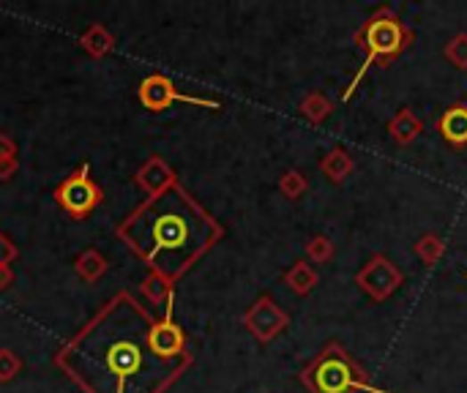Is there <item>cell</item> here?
Masks as SVG:
<instances>
[{"mask_svg": "<svg viewBox=\"0 0 467 393\" xmlns=\"http://www.w3.org/2000/svg\"><path fill=\"white\" fill-rule=\"evenodd\" d=\"M153 320L129 290H118L53 361L82 393H167L192 369L194 356H156Z\"/></svg>", "mask_w": 467, "mask_h": 393, "instance_id": "1", "label": "cell"}, {"mask_svg": "<svg viewBox=\"0 0 467 393\" xmlns=\"http://www.w3.org/2000/svg\"><path fill=\"white\" fill-rule=\"evenodd\" d=\"M115 238L148 271L178 282L225 238V227L181 184L140 202L115 227Z\"/></svg>", "mask_w": 467, "mask_h": 393, "instance_id": "2", "label": "cell"}, {"mask_svg": "<svg viewBox=\"0 0 467 393\" xmlns=\"http://www.w3.org/2000/svg\"><path fill=\"white\" fill-rule=\"evenodd\" d=\"M413 41L415 33L399 20V14L391 6H380L372 17H366V22H361V28L353 33V44L358 47V53H364V63L345 87L342 102H350L356 96L361 79L369 74L372 66L389 69L399 55H405L413 47Z\"/></svg>", "mask_w": 467, "mask_h": 393, "instance_id": "3", "label": "cell"}, {"mask_svg": "<svg viewBox=\"0 0 467 393\" xmlns=\"http://www.w3.org/2000/svg\"><path fill=\"white\" fill-rule=\"evenodd\" d=\"M299 380L309 393H389L372 382L369 372L339 341L323 344L317 356L301 369Z\"/></svg>", "mask_w": 467, "mask_h": 393, "instance_id": "4", "label": "cell"}, {"mask_svg": "<svg viewBox=\"0 0 467 393\" xmlns=\"http://www.w3.org/2000/svg\"><path fill=\"white\" fill-rule=\"evenodd\" d=\"M53 200L71 222H85L104 202V189L94 181L91 164H79L55 186Z\"/></svg>", "mask_w": 467, "mask_h": 393, "instance_id": "5", "label": "cell"}, {"mask_svg": "<svg viewBox=\"0 0 467 393\" xmlns=\"http://www.w3.org/2000/svg\"><path fill=\"white\" fill-rule=\"evenodd\" d=\"M137 99L151 112H164V110L176 107V104H192V107H200V110H222V102H217V99L189 96V94L178 91V85L167 74H148L137 87Z\"/></svg>", "mask_w": 467, "mask_h": 393, "instance_id": "6", "label": "cell"}, {"mask_svg": "<svg viewBox=\"0 0 467 393\" xmlns=\"http://www.w3.org/2000/svg\"><path fill=\"white\" fill-rule=\"evenodd\" d=\"M356 284L374 303H383L405 284V274L397 268V262H391L386 254H372L366 266L356 274Z\"/></svg>", "mask_w": 467, "mask_h": 393, "instance_id": "7", "label": "cell"}, {"mask_svg": "<svg viewBox=\"0 0 467 393\" xmlns=\"http://www.w3.org/2000/svg\"><path fill=\"white\" fill-rule=\"evenodd\" d=\"M241 325L258 339L260 344H271L276 336L284 333V328L290 325V315L282 309V306L271 298V295H260L241 317Z\"/></svg>", "mask_w": 467, "mask_h": 393, "instance_id": "8", "label": "cell"}, {"mask_svg": "<svg viewBox=\"0 0 467 393\" xmlns=\"http://www.w3.org/2000/svg\"><path fill=\"white\" fill-rule=\"evenodd\" d=\"M178 184H181L178 181V172L169 167L167 159H161V156H148L137 167V172H135V186L140 192H145L148 197H159V194L169 192V189L178 186Z\"/></svg>", "mask_w": 467, "mask_h": 393, "instance_id": "9", "label": "cell"}, {"mask_svg": "<svg viewBox=\"0 0 467 393\" xmlns=\"http://www.w3.org/2000/svg\"><path fill=\"white\" fill-rule=\"evenodd\" d=\"M438 131L451 148H467V102L451 104L438 118Z\"/></svg>", "mask_w": 467, "mask_h": 393, "instance_id": "10", "label": "cell"}, {"mask_svg": "<svg viewBox=\"0 0 467 393\" xmlns=\"http://www.w3.org/2000/svg\"><path fill=\"white\" fill-rule=\"evenodd\" d=\"M421 131H423V120L415 115L413 107H402L391 120H389V135L397 145H410L421 137Z\"/></svg>", "mask_w": 467, "mask_h": 393, "instance_id": "11", "label": "cell"}, {"mask_svg": "<svg viewBox=\"0 0 467 393\" xmlns=\"http://www.w3.org/2000/svg\"><path fill=\"white\" fill-rule=\"evenodd\" d=\"M79 47H82V53L88 58L102 61V58H107L115 50V36L102 22H94L88 30L79 36Z\"/></svg>", "mask_w": 467, "mask_h": 393, "instance_id": "12", "label": "cell"}, {"mask_svg": "<svg viewBox=\"0 0 467 393\" xmlns=\"http://www.w3.org/2000/svg\"><path fill=\"white\" fill-rule=\"evenodd\" d=\"M284 284L295 292V295H309L317 284H320V274L315 271V266L312 262H307V259H295L292 266L284 271Z\"/></svg>", "mask_w": 467, "mask_h": 393, "instance_id": "13", "label": "cell"}, {"mask_svg": "<svg viewBox=\"0 0 467 393\" xmlns=\"http://www.w3.org/2000/svg\"><path fill=\"white\" fill-rule=\"evenodd\" d=\"M356 169V159L345 148H333L320 159V172L331 184H345Z\"/></svg>", "mask_w": 467, "mask_h": 393, "instance_id": "14", "label": "cell"}, {"mask_svg": "<svg viewBox=\"0 0 467 393\" xmlns=\"http://www.w3.org/2000/svg\"><path fill=\"white\" fill-rule=\"evenodd\" d=\"M107 271H110L107 257H104L99 249H94V246L85 249V251H79L77 259H74V274H77L82 282H88V284H96Z\"/></svg>", "mask_w": 467, "mask_h": 393, "instance_id": "15", "label": "cell"}, {"mask_svg": "<svg viewBox=\"0 0 467 393\" xmlns=\"http://www.w3.org/2000/svg\"><path fill=\"white\" fill-rule=\"evenodd\" d=\"M140 295L148 300V306H167V300L176 298V284L159 271H148L140 284Z\"/></svg>", "mask_w": 467, "mask_h": 393, "instance_id": "16", "label": "cell"}, {"mask_svg": "<svg viewBox=\"0 0 467 393\" xmlns=\"http://www.w3.org/2000/svg\"><path fill=\"white\" fill-rule=\"evenodd\" d=\"M333 110H336V104H333L325 94H320V91L307 94V96L301 99V104H299L301 118L309 120L312 126H323V123L333 115Z\"/></svg>", "mask_w": 467, "mask_h": 393, "instance_id": "17", "label": "cell"}, {"mask_svg": "<svg viewBox=\"0 0 467 393\" xmlns=\"http://www.w3.org/2000/svg\"><path fill=\"white\" fill-rule=\"evenodd\" d=\"M415 257L423 262V266H438V259L446 254V241L438 233H423L415 241Z\"/></svg>", "mask_w": 467, "mask_h": 393, "instance_id": "18", "label": "cell"}, {"mask_svg": "<svg viewBox=\"0 0 467 393\" xmlns=\"http://www.w3.org/2000/svg\"><path fill=\"white\" fill-rule=\"evenodd\" d=\"M279 192L290 200V202H295V200H301L307 192H309V178L301 172V169H287L282 178H279Z\"/></svg>", "mask_w": 467, "mask_h": 393, "instance_id": "19", "label": "cell"}, {"mask_svg": "<svg viewBox=\"0 0 467 393\" xmlns=\"http://www.w3.org/2000/svg\"><path fill=\"white\" fill-rule=\"evenodd\" d=\"M304 251H307V262H317V266H325V262L333 259L336 246H333V241L328 235H315V238L307 241Z\"/></svg>", "mask_w": 467, "mask_h": 393, "instance_id": "20", "label": "cell"}, {"mask_svg": "<svg viewBox=\"0 0 467 393\" xmlns=\"http://www.w3.org/2000/svg\"><path fill=\"white\" fill-rule=\"evenodd\" d=\"M443 55L454 69L467 71V33H456L443 47Z\"/></svg>", "mask_w": 467, "mask_h": 393, "instance_id": "21", "label": "cell"}, {"mask_svg": "<svg viewBox=\"0 0 467 393\" xmlns=\"http://www.w3.org/2000/svg\"><path fill=\"white\" fill-rule=\"evenodd\" d=\"M22 372V358L12 347H0V382H12Z\"/></svg>", "mask_w": 467, "mask_h": 393, "instance_id": "22", "label": "cell"}, {"mask_svg": "<svg viewBox=\"0 0 467 393\" xmlns=\"http://www.w3.org/2000/svg\"><path fill=\"white\" fill-rule=\"evenodd\" d=\"M20 257V249H17V243L0 230V268H6V266H12V262Z\"/></svg>", "mask_w": 467, "mask_h": 393, "instance_id": "23", "label": "cell"}, {"mask_svg": "<svg viewBox=\"0 0 467 393\" xmlns=\"http://www.w3.org/2000/svg\"><path fill=\"white\" fill-rule=\"evenodd\" d=\"M17 172H20V159L17 156L0 159V181H12Z\"/></svg>", "mask_w": 467, "mask_h": 393, "instance_id": "24", "label": "cell"}, {"mask_svg": "<svg viewBox=\"0 0 467 393\" xmlns=\"http://www.w3.org/2000/svg\"><path fill=\"white\" fill-rule=\"evenodd\" d=\"M17 156V140L9 135V131H0V159Z\"/></svg>", "mask_w": 467, "mask_h": 393, "instance_id": "25", "label": "cell"}, {"mask_svg": "<svg viewBox=\"0 0 467 393\" xmlns=\"http://www.w3.org/2000/svg\"><path fill=\"white\" fill-rule=\"evenodd\" d=\"M12 284H14V268H12V266L0 268V292H4V290H9Z\"/></svg>", "mask_w": 467, "mask_h": 393, "instance_id": "26", "label": "cell"}]
</instances>
